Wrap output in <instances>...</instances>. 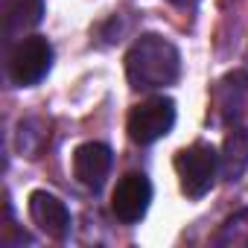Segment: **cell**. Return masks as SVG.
I'll return each instance as SVG.
<instances>
[{
    "label": "cell",
    "mask_w": 248,
    "mask_h": 248,
    "mask_svg": "<svg viewBox=\"0 0 248 248\" xmlns=\"http://www.w3.org/2000/svg\"><path fill=\"white\" fill-rule=\"evenodd\" d=\"M152 202V184L143 172H126L111 193V213L123 225H135L146 216Z\"/></svg>",
    "instance_id": "5"
},
{
    "label": "cell",
    "mask_w": 248,
    "mask_h": 248,
    "mask_svg": "<svg viewBox=\"0 0 248 248\" xmlns=\"http://www.w3.org/2000/svg\"><path fill=\"white\" fill-rule=\"evenodd\" d=\"M213 242L219 248H248V207L233 213L231 219H225V225L219 228Z\"/></svg>",
    "instance_id": "11"
},
{
    "label": "cell",
    "mask_w": 248,
    "mask_h": 248,
    "mask_svg": "<svg viewBox=\"0 0 248 248\" xmlns=\"http://www.w3.org/2000/svg\"><path fill=\"white\" fill-rule=\"evenodd\" d=\"M111 161L114 158H111V149L105 143H96V140L82 143L73 152V178L85 190H93L96 193L105 184L108 172H111Z\"/></svg>",
    "instance_id": "7"
},
{
    "label": "cell",
    "mask_w": 248,
    "mask_h": 248,
    "mask_svg": "<svg viewBox=\"0 0 248 248\" xmlns=\"http://www.w3.org/2000/svg\"><path fill=\"white\" fill-rule=\"evenodd\" d=\"M53 67V47L47 38L41 35H27L21 38L18 44H12V53H9V79L12 85L18 88H32L38 85Z\"/></svg>",
    "instance_id": "4"
},
{
    "label": "cell",
    "mask_w": 248,
    "mask_h": 248,
    "mask_svg": "<svg viewBox=\"0 0 248 248\" xmlns=\"http://www.w3.org/2000/svg\"><path fill=\"white\" fill-rule=\"evenodd\" d=\"M172 167H175L181 193L187 199H202L216 184V175H219V152L210 143L196 140V143L184 146L181 152H175Z\"/></svg>",
    "instance_id": "2"
},
{
    "label": "cell",
    "mask_w": 248,
    "mask_h": 248,
    "mask_svg": "<svg viewBox=\"0 0 248 248\" xmlns=\"http://www.w3.org/2000/svg\"><path fill=\"white\" fill-rule=\"evenodd\" d=\"M216 105L225 123H236L248 117V76L245 73L225 76L216 88Z\"/></svg>",
    "instance_id": "9"
},
{
    "label": "cell",
    "mask_w": 248,
    "mask_h": 248,
    "mask_svg": "<svg viewBox=\"0 0 248 248\" xmlns=\"http://www.w3.org/2000/svg\"><path fill=\"white\" fill-rule=\"evenodd\" d=\"M44 21V0H6L3 3V38L18 44Z\"/></svg>",
    "instance_id": "8"
},
{
    "label": "cell",
    "mask_w": 248,
    "mask_h": 248,
    "mask_svg": "<svg viewBox=\"0 0 248 248\" xmlns=\"http://www.w3.org/2000/svg\"><path fill=\"white\" fill-rule=\"evenodd\" d=\"M248 170V126H239L233 132H228L222 152H219V172L228 181L242 178V172Z\"/></svg>",
    "instance_id": "10"
},
{
    "label": "cell",
    "mask_w": 248,
    "mask_h": 248,
    "mask_svg": "<svg viewBox=\"0 0 248 248\" xmlns=\"http://www.w3.org/2000/svg\"><path fill=\"white\" fill-rule=\"evenodd\" d=\"M170 3H175V6H184V9H187V6H196L199 0H170Z\"/></svg>",
    "instance_id": "12"
},
{
    "label": "cell",
    "mask_w": 248,
    "mask_h": 248,
    "mask_svg": "<svg viewBox=\"0 0 248 248\" xmlns=\"http://www.w3.org/2000/svg\"><path fill=\"white\" fill-rule=\"evenodd\" d=\"M181 56L164 35L146 32L126 53V79L135 91H158L178 79Z\"/></svg>",
    "instance_id": "1"
},
{
    "label": "cell",
    "mask_w": 248,
    "mask_h": 248,
    "mask_svg": "<svg viewBox=\"0 0 248 248\" xmlns=\"http://www.w3.org/2000/svg\"><path fill=\"white\" fill-rule=\"evenodd\" d=\"M30 219L38 225V231H44L50 239H64L70 233V210L64 207V202L47 190H35L30 193Z\"/></svg>",
    "instance_id": "6"
},
{
    "label": "cell",
    "mask_w": 248,
    "mask_h": 248,
    "mask_svg": "<svg viewBox=\"0 0 248 248\" xmlns=\"http://www.w3.org/2000/svg\"><path fill=\"white\" fill-rule=\"evenodd\" d=\"M175 126V102L170 96H149L143 102H138L129 111L126 120V132L135 143L149 146L161 138H167Z\"/></svg>",
    "instance_id": "3"
}]
</instances>
